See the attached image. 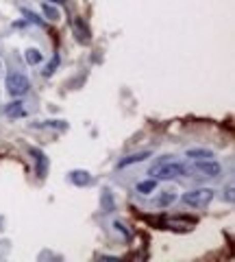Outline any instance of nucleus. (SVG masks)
Segmentation results:
<instances>
[{"instance_id":"f8f14e48","label":"nucleus","mask_w":235,"mask_h":262,"mask_svg":"<svg viewBox=\"0 0 235 262\" xmlns=\"http://www.w3.org/2000/svg\"><path fill=\"white\" fill-rule=\"evenodd\" d=\"M157 190V179H148V182H140L137 184V192L142 194H150Z\"/></svg>"},{"instance_id":"0eeeda50","label":"nucleus","mask_w":235,"mask_h":262,"mask_svg":"<svg viewBox=\"0 0 235 262\" xmlns=\"http://www.w3.org/2000/svg\"><path fill=\"white\" fill-rule=\"evenodd\" d=\"M70 182L74 186H90L94 179H92V175L87 173V170H72V173H70Z\"/></svg>"},{"instance_id":"ddd939ff","label":"nucleus","mask_w":235,"mask_h":262,"mask_svg":"<svg viewBox=\"0 0 235 262\" xmlns=\"http://www.w3.org/2000/svg\"><path fill=\"white\" fill-rule=\"evenodd\" d=\"M27 114V110H24V103L22 101H15V103H11L9 107H7V116H24Z\"/></svg>"},{"instance_id":"20e7f679","label":"nucleus","mask_w":235,"mask_h":262,"mask_svg":"<svg viewBox=\"0 0 235 262\" xmlns=\"http://www.w3.org/2000/svg\"><path fill=\"white\" fill-rule=\"evenodd\" d=\"M5 88H7V92H9L11 96L20 98L24 94H29L31 81H29L27 75H22V72H9L7 79H5Z\"/></svg>"},{"instance_id":"9d476101","label":"nucleus","mask_w":235,"mask_h":262,"mask_svg":"<svg viewBox=\"0 0 235 262\" xmlns=\"http://www.w3.org/2000/svg\"><path fill=\"white\" fill-rule=\"evenodd\" d=\"M190 160H212L214 158V151H207V149H190L188 153Z\"/></svg>"},{"instance_id":"2eb2a0df","label":"nucleus","mask_w":235,"mask_h":262,"mask_svg":"<svg viewBox=\"0 0 235 262\" xmlns=\"http://www.w3.org/2000/svg\"><path fill=\"white\" fill-rule=\"evenodd\" d=\"M50 3H61V0H50Z\"/></svg>"},{"instance_id":"1a4fd4ad","label":"nucleus","mask_w":235,"mask_h":262,"mask_svg":"<svg viewBox=\"0 0 235 262\" xmlns=\"http://www.w3.org/2000/svg\"><path fill=\"white\" fill-rule=\"evenodd\" d=\"M31 155H33L35 162H37V177H46V168H48L46 155L39 151V149H31Z\"/></svg>"},{"instance_id":"f03ea898","label":"nucleus","mask_w":235,"mask_h":262,"mask_svg":"<svg viewBox=\"0 0 235 262\" xmlns=\"http://www.w3.org/2000/svg\"><path fill=\"white\" fill-rule=\"evenodd\" d=\"M148 175H152V179H174V177H183V164L172 160L170 155L157 160L150 166Z\"/></svg>"},{"instance_id":"6e6552de","label":"nucleus","mask_w":235,"mask_h":262,"mask_svg":"<svg viewBox=\"0 0 235 262\" xmlns=\"http://www.w3.org/2000/svg\"><path fill=\"white\" fill-rule=\"evenodd\" d=\"M150 158V151H140V153H131V155H126L124 160H120L118 166L120 168H124V166H131V164H137V162H144V160H148Z\"/></svg>"},{"instance_id":"39448f33","label":"nucleus","mask_w":235,"mask_h":262,"mask_svg":"<svg viewBox=\"0 0 235 262\" xmlns=\"http://www.w3.org/2000/svg\"><path fill=\"white\" fill-rule=\"evenodd\" d=\"M72 29H74V35L81 44H85V42H90V31H87V27L83 24V20L81 18H74L72 20Z\"/></svg>"},{"instance_id":"7ed1b4c3","label":"nucleus","mask_w":235,"mask_h":262,"mask_svg":"<svg viewBox=\"0 0 235 262\" xmlns=\"http://www.w3.org/2000/svg\"><path fill=\"white\" fill-rule=\"evenodd\" d=\"M214 196H216L214 188H196V190H190V192L181 194V203L188 206V208L200 210V208H207L209 203L214 201Z\"/></svg>"},{"instance_id":"9b49d317","label":"nucleus","mask_w":235,"mask_h":262,"mask_svg":"<svg viewBox=\"0 0 235 262\" xmlns=\"http://www.w3.org/2000/svg\"><path fill=\"white\" fill-rule=\"evenodd\" d=\"M24 59H27L29 66H37V63H42V53H39V48H29L24 53Z\"/></svg>"},{"instance_id":"4468645a","label":"nucleus","mask_w":235,"mask_h":262,"mask_svg":"<svg viewBox=\"0 0 235 262\" xmlns=\"http://www.w3.org/2000/svg\"><path fill=\"white\" fill-rule=\"evenodd\" d=\"M42 11H44V15L48 20H53V22H57L61 18V13H59V9H57V7H53V5H48V3H44L42 5Z\"/></svg>"},{"instance_id":"f257e3e1","label":"nucleus","mask_w":235,"mask_h":262,"mask_svg":"<svg viewBox=\"0 0 235 262\" xmlns=\"http://www.w3.org/2000/svg\"><path fill=\"white\" fill-rule=\"evenodd\" d=\"M222 173V166L214 158L212 160H192L183 164V175L194 179H216Z\"/></svg>"},{"instance_id":"dca6fc26","label":"nucleus","mask_w":235,"mask_h":262,"mask_svg":"<svg viewBox=\"0 0 235 262\" xmlns=\"http://www.w3.org/2000/svg\"><path fill=\"white\" fill-rule=\"evenodd\" d=\"M0 70H3V61H0Z\"/></svg>"},{"instance_id":"423d86ee","label":"nucleus","mask_w":235,"mask_h":262,"mask_svg":"<svg viewBox=\"0 0 235 262\" xmlns=\"http://www.w3.org/2000/svg\"><path fill=\"white\" fill-rule=\"evenodd\" d=\"M176 199H179L176 190H161L159 196L155 199V206H159V208H168V206H172Z\"/></svg>"}]
</instances>
